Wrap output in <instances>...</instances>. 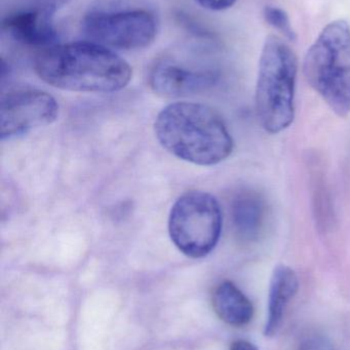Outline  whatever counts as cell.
I'll list each match as a JSON object with an SVG mask.
<instances>
[{
    "mask_svg": "<svg viewBox=\"0 0 350 350\" xmlns=\"http://www.w3.org/2000/svg\"><path fill=\"white\" fill-rule=\"evenodd\" d=\"M34 70L45 83L78 92H118L133 75L125 59L92 41L45 47L35 57Z\"/></svg>",
    "mask_w": 350,
    "mask_h": 350,
    "instance_id": "obj_1",
    "label": "cell"
},
{
    "mask_svg": "<svg viewBox=\"0 0 350 350\" xmlns=\"http://www.w3.org/2000/svg\"><path fill=\"white\" fill-rule=\"evenodd\" d=\"M90 8L82 18L84 34L108 49L136 51L155 41L158 18L146 4L108 0Z\"/></svg>",
    "mask_w": 350,
    "mask_h": 350,
    "instance_id": "obj_5",
    "label": "cell"
},
{
    "mask_svg": "<svg viewBox=\"0 0 350 350\" xmlns=\"http://www.w3.org/2000/svg\"><path fill=\"white\" fill-rule=\"evenodd\" d=\"M221 208L211 193L187 191L171 210L168 232L175 246L187 257L203 258L217 246L222 232Z\"/></svg>",
    "mask_w": 350,
    "mask_h": 350,
    "instance_id": "obj_6",
    "label": "cell"
},
{
    "mask_svg": "<svg viewBox=\"0 0 350 350\" xmlns=\"http://www.w3.org/2000/svg\"><path fill=\"white\" fill-rule=\"evenodd\" d=\"M213 308L217 316L230 326L248 325L254 316L252 302L229 281L223 282L216 288Z\"/></svg>",
    "mask_w": 350,
    "mask_h": 350,
    "instance_id": "obj_11",
    "label": "cell"
},
{
    "mask_svg": "<svg viewBox=\"0 0 350 350\" xmlns=\"http://www.w3.org/2000/svg\"><path fill=\"white\" fill-rule=\"evenodd\" d=\"M297 55L287 42L271 35L265 40L259 61L256 110L263 129L279 133L293 123Z\"/></svg>",
    "mask_w": 350,
    "mask_h": 350,
    "instance_id": "obj_3",
    "label": "cell"
},
{
    "mask_svg": "<svg viewBox=\"0 0 350 350\" xmlns=\"http://www.w3.org/2000/svg\"><path fill=\"white\" fill-rule=\"evenodd\" d=\"M298 288L299 281L291 267L287 265L275 267L269 285L268 308L264 326L265 336H275L279 332L285 318L286 310L297 293Z\"/></svg>",
    "mask_w": 350,
    "mask_h": 350,
    "instance_id": "obj_10",
    "label": "cell"
},
{
    "mask_svg": "<svg viewBox=\"0 0 350 350\" xmlns=\"http://www.w3.org/2000/svg\"><path fill=\"white\" fill-rule=\"evenodd\" d=\"M230 350H259L252 343L246 340H238L232 343V349Z\"/></svg>",
    "mask_w": 350,
    "mask_h": 350,
    "instance_id": "obj_16",
    "label": "cell"
},
{
    "mask_svg": "<svg viewBox=\"0 0 350 350\" xmlns=\"http://www.w3.org/2000/svg\"><path fill=\"white\" fill-rule=\"evenodd\" d=\"M195 2L205 10L221 12L234 6L236 0H195Z\"/></svg>",
    "mask_w": 350,
    "mask_h": 350,
    "instance_id": "obj_15",
    "label": "cell"
},
{
    "mask_svg": "<svg viewBox=\"0 0 350 350\" xmlns=\"http://www.w3.org/2000/svg\"><path fill=\"white\" fill-rule=\"evenodd\" d=\"M58 114L57 100L47 92L34 88L10 90L0 103V137L4 141L47 126L57 120Z\"/></svg>",
    "mask_w": 350,
    "mask_h": 350,
    "instance_id": "obj_7",
    "label": "cell"
},
{
    "mask_svg": "<svg viewBox=\"0 0 350 350\" xmlns=\"http://www.w3.org/2000/svg\"><path fill=\"white\" fill-rule=\"evenodd\" d=\"M263 16L269 26L279 31L286 38L291 41H295L297 39V34L290 20L289 14L283 8L277 6H266L263 12Z\"/></svg>",
    "mask_w": 350,
    "mask_h": 350,
    "instance_id": "obj_13",
    "label": "cell"
},
{
    "mask_svg": "<svg viewBox=\"0 0 350 350\" xmlns=\"http://www.w3.org/2000/svg\"><path fill=\"white\" fill-rule=\"evenodd\" d=\"M212 70L197 69L174 59H162L149 74V84L154 92L166 98H180L199 94L217 81Z\"/></svg>",
    "mask_w": 350,
    "mask_h": 350,
    "instance_id": "obj_8",
    "label": "cell"
},
{
    "mask_svg": "<svg viewBox=\"0 0 350 350\" xmlns=\"http://www.w3.org/2000/svg\"><path fill=\"white\" fill-rule=\"evenodd\" d=\"M298 350H334V347L324 335L312 334L301 341Z\"/></svg>",
    "mask_w": 350,
    "mask_h": 350,
    "instance_id": "obj_14",
    "label": "cell"
},
{
    "mask_svg": "<svg viewBox=\"0 0 350 350\" xmlns=\"http://www.w3.org/2000/svg\"><path fill=\"white\" fill-rule=\"evenodd\" d=\"M154 129L166 151L195 165H216L234 151V141L223 119L205 105H168L158 114Z\"/></svg>",
    "mask_w": 350,
    "mask_h": 350,
    "instance_id": "obj_2",
    "label": "cell"
},
{
    "mask_svg": "<svg viewBox=\"0 0 350 350\" xmlns=\"http://www.w3.org/2000/svg\"><path fill=\"white\" fill-rule=\"evenodd\" d=\"M53 14L51 8L14 12L4 18L2 30L22 44L51 46L57 38Z\"/></svg>",
    "mask_w": 350,
    "mask_h": 350,
    "instance_id": "obj_9",
    "label": "cell"
},
{
    "mask_svg": "<svg viewBox=\"0 0 350 350\" xmlns=\"http://www.w3.org/2000/svg\"><path fill=\"white\" fill-rule=\"evenodd\" d=\"M308 84L337 116L350 113V25L336 20L323 29L303 62Z\"/></svg>",
    "mask_w": 350,
    "mask_h": 350,
    "instance_id": "obj_4",
    "label": "cell"
},
{
    "mask_svg": "<svg viewBox=\"0 0 350 350\" xmlns=\"http://www.w3.org/2000/svg\"><path fill=\"white\" fill-rule=\"evenodd\" d=\"M232 220L238 236L246 241L258 239L264 226V200L254 191H245L234 200Z\"/></svg>",
    "mask_w": 350,
    "mask_h": 350,
    "instance_id": "obj_12",
    "label": "cell"
}]
</instances>
